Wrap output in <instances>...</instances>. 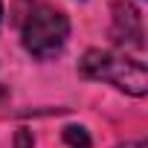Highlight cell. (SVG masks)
<instances>
[{
	"instance_id": "cell-2",
	"label": "cell",
	"mask_w": 148,
	"mask_h": 148,
	"mask_svg": "<svg viewBox=\"0 0 148 148\" xmlns=\"http://www.w3.org/2000/svg\"><path fill=\"white\" fill-rule=\"evenodd\" d=\"M21 35H23L26 52H32L35 58L47 61V58H55V55L64 49V44H67V38H70V21H67V15L58 12L55 6L41 3V6H35V9L26 15Z\"/></svg>"
},
{
	"instance_id": "cell-4",
	"label": "cell",
	"mask_w": 148,
	"mask_h": 148,
	"mask_svg": "<svg viewBox=\"0 0 148 148\" xmlns=\"http://www.w3.org/2000/svg\"><path fill=\"white\" fill-rule=\"evenodd\" d=\"M64 142H67L70 148H93V145H90V134H87L84 128H79V125L64 128Z\"/></svg>"
},
{
	"instance_id": "cell-7",
	"label": "cell",
	"mask_w": 148,
	"mask_h": 148,
	"mask_svg": "<svg viewBox=\"0 0 148 148\" xmlns=\"http://www.w3.org/2000/svg\"><path fill=\"white\" fill-rule=\"evenodd\" d=\"M0 21H3V3H0Z\"/></svg>"
},
{
	"instance_id": "cell-3",
	"label": "cell",
	"mask_w": 148,
	"mask_h": 148,
	"mask_svg": "<svg viewBox=\"0 0 148 148\" xmlns=\"http://www.w3.org/2000/svg\"><path fill=\"white\" fill-rule=\"evenodd\" d=\"M113 38L119 44H131V47H142V21L139 12L134 6L116 3L113 6Z\"/></svg>"
},
{
	"instance_id": "cell-5",
	"label": "cell",
	"mask_w": 148,
	"mask_h": 148,
	"mask_svg": "<svg viewBox=\"0 0 148 148\" xmlns=\"http://www.w3.org/2000/svg\"><path fill=\"white\" fill-rule=\"evenodd\" d=\"M26 142H29V134H26V131H21V134H18V148H29Z\"/></svg>"
},
{
	"instance_id": "cell-1",
	"label": "cell",
	"mask_w": 148,
	"mask_h": 148,
	"mask_svg": "<svg viewBox=\"0 0 148 148\" xmlns=\"http://www.w3.org/2000/svg\"><path fill=\"white\" fill-rule=\"evenodd\" d=\"M79 70H82V76L108 82V84H113V87H119L131 96H145V90H148L145 64L134 61V58H125V55H116V52L90 49L82 58Z\"/></svg>"
},
{
	"instance_id": "cell-6",
	"label": "cell",
	"mask_w": 148,
	"mask_h": 148,
	"mask_svg": "<svg viewBox=\"0 0 148 148\" xmlns=\"http://www.w3.org/2000/svg\"><path fill=\"white\" fill-rule=\"evenodd\" d=\"M122 148H145V142H128V145H122Z\"/></svg>"
}]
</instances>
